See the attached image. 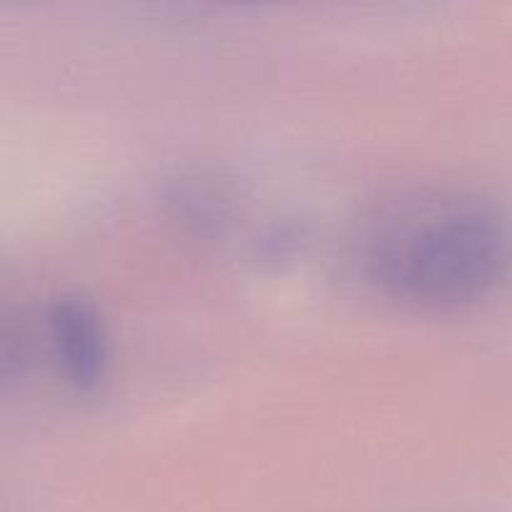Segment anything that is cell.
Returning a JSON list of instances; mask_svg holds the SVG:
<instances>
[{"label": "cell", "mask_w": 512, "mask_h": 512, "mask_svg": "<svg viewBox=\"0 0 512 512\" xmlns=\"http://www.w3.org/2000/svg\"><path fill=\"white\" fill-rule=\"evenodd\" d=\"M512 233L503 210L465 190L390 200L373 220L365 270L388 298L425 310L463 308L503 280Z\"/></svg>", "instance_id": "cell-1"}, {"label": "cell", "mask_w": 512, "mask_h": 512, "mask_svg": "<svg viewBox=\"0 0 512 512\" xmlns=\"http://www.w3.org/2000/svg\"><path fill=\"white\" fill-rule=\"evenodd\" d=\"M50 348L65 383L78 393H93L105 380L110 363L108 333L93 300L63 293L45 315Z\"/></svg>", "instance_id": "cell-2"}]
</instances>
